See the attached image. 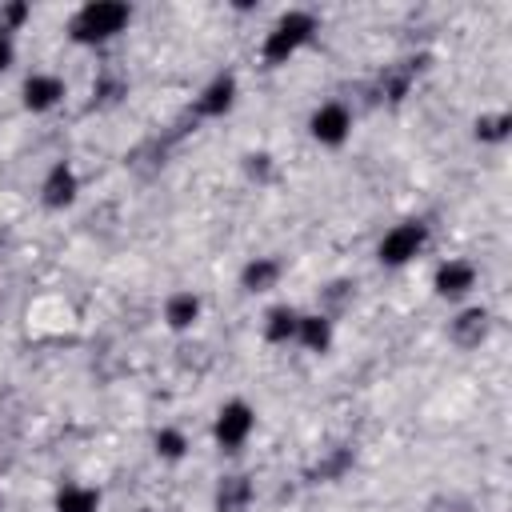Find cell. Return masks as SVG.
I'll use <instances>...</instances> for the list:
<instances>
[{
  "mask_svg": "<svg viewBox=\"0 0 512 512\" xmlns=\"http://www.w3.org/2000/svg\"><path fill=\"white\" fill-rule=\"evenodd\" d=\"M236 100H240V80H236L232 72H216V76L196 92L192 108H196V116H204V120H220V116H228V112L236 108Z\"/></svg>",
  "mask_w": 512,
  "mask_h": 512,
  "instance_id": "obj_9",
  "label": "cell"
},
{
  "mask_svg": "<svg viewBox=\"0 0 512 512\" xmlns=\"http://www.w3.org/2000/svg\"><path fill=\"white\" fill-rule=\"evenodd\" d=\"M32 20V4H24V0H16V4H4L0 8V32H8V36H16V32H24V24Z\"/></svg>",
  "mask_w": 512,
  "mask_h": 512,
  "instance_id": "obj_19",
  "label": "cell"
},
{
  "mask_svg": "<svg viewBox=\"0 0 512 512\" xmlns=\"http://www.w3.org/2000/svg\"><path fill=\"white\" fill-rule=\"evenodd\" d=\"M280 280H284V260L272 256V252L248 256L244 268H240V288H244L248 296H264V292L280 288Z\"/></svg>",
  "mask_w": 512,
  "mask_h": 512,
  "instance_id": "obj_11",
  "label": "cell"
},
{
  "mask_svg": "<svg viewBox=\"0 0 512 512\" xmlns=\"http://www.w3.org/2000/svg\"><path fill=\"white\" fill-rule=\"evenodd\" d=\"M200 316H204V300L192 292V288H176V292H168L164 296V304H160V320H164V328L168 332H192L196 324H200Z\"/></svg>",
  "mask_w": 512,
  "mask_h": 512,
  "instance_id": "obj_10",
  "label": "cell"
},
{
  "mask_svg": "<svg viewBox=\"0 0 512 512\" xmlns=\"http://www.w3.org/2000/svg\"><path fill=\"white\" fill-rule=\"evenodd\" d=\"M312 36H316V16H312L308 8H288V12H280V16L272 20V28L264 32V40H260V60H264L268 68H280V64H288L304 44H312Z\"/></svg>",
  "mask_w": 512,
  "mask_h": 512,
  "instance_id": "obj_2",
  "label": "cell"
},
{
  "mask_svg": "<svg viewBox=\"0 0 512 512\" xmlns=\"http://www.w3.org/2000/svg\"><path fill=\"white\" fill-rule=\"evenodd\" d=\"M244 168H248L252 180H268V172H272V156H268V152H248V156H244Z\"/></svg>",
  "mask_w": 512,
  "mask_h": 512,
  "instance_id": "obj_21",
  "label": "cell"
},
{
  "mask_svg": "<svg viewBox=\"0 0 512 512\" xmlns=\"http://www.w3.org/2000/svg\"><path fill=\"white\" fill-rule=\"evenodd\" d=\"M424 248H428V224H424V220H400V224H392V228L380 236L376 260H380V268H404V264H412Z\"/></svg>",
  "mask_w": 512,
  "mask_h": 512,
  "instance_id": "obj_3",
  "label": "cell"
},
{
  "mask_svg": "<svg viewBox=\"0 0 512 512\" xmlns=\"http://www.w3.org/2000/svg\"><path fill=\"white\" fill-rule=\"evenodd\" d=\"M484 332H488V308H480V304L460 308V316L452 320V340L460 348H476L484 340Z\"/></svg>",
  "mask_w": 512,
  "mask_h": 512,
  "instance_id": "obj_16",
  "label": "cell"
},
{
  "mask_svg": "<svg viewBox=\"0 0 512 512\" xmlns=\"http://www.w3.org/2000/svg\"><path fill=\"white\" fill-rule=\"evenodd\" d=\"M296 344L312 356H324L332 352L336 344V320L328 312H300V324H296Z\"/></svg>",
  "mask_w": 512,
  "mask_h": 512,
  "instance_id": "obj_12",
  "label": "cell"
},
{
  "mask_svg": "<svg viewBox=\"0 0 512 512\" xmlns=\"http://www.w3.org/2000/svg\"><path fill=\"white\" fill-rule=\"evenodd\" d=\"M296 324H300V308L296 304H272L260 320V336L272 344V348H284V344H296Z\"/></svg>",
  "mask_w": 512,
  "mask_h": 512,
  "instance_id": "obj_13",
  "label": "cell"
},
{
  "mask_svg": "<svg viewBox=\"0 0 512 512\" xmlns=\"http://www.w3.org/2000/svg\"><path fill=\"white\" fill-rule=\"evenodd\" d=\"M252 432H256V408L248 400L232 396V400H224L216 408V416H212V440H216L220 452H240L252 440Z\"/></svg>",
  "mask_w": 512,
  "mask_h": 512,
  "instance_id": "obj_4",
  "label": "cell"
},
{
  "mask_svg": "<svg viewBox=\"0 0 512 512\" xmlns=\"http://www.w3.org/2000/svg\"><path fill=\"white\" fill-rule=\"evenodd\" d=\"M252 504V484L248 476H224L220 492H216V508L220 512H244Z\"/></svg>",
  "mask_w": 512,
  "mask_h": 512,
  "instance_id": "obj_17",
  "label": "cell"
},
{
  "mask_svg": "<svg viewBox=\"0 0 512 512\" xmlns=\"http://www.w3.org/2000/svg\"><path fill=\"white\" fill-rule=\"evenodd\" d=\"M476 280H480V272H476V264L468 256H448L432 272V292L440 300H448V304H460V300H468L476 292Z\"/></svg>",
  "mask_w": 512,
  "mask_h": 512,
  "instance_id": "obj_8",
  "label": "cell"
},
{
  "mask_svg": "<svg viewBox=\"0 0 512 512\" xmlns=\"http://www.w3.org/2000/svg\"><path fill=\"white\" fill-rule=\"evenodd\" d=\"M508 132H512V116H508L504 108L476 116V140H484V144H504Z\"/></svg>",
  "mask_w": 512,
  "mask_h": 512,
  "instance_id": "obj_18",
  "label": "cell"
},
{
  "mask_svg": "<svg viewBox=\"0 0 512 512\" xmlns=\"http://www.w3.org/2000/svg\"><path fill=\"white\" fill-rule=\"evenodd\" d=\"M308 136L320 148H344L352 140V108L344 100H324L308 116Z\"/></svg>",
  "mask_w": 512,
  "mask_h": 512,
  "instance_id": "obj_6",
  "label": "cell"
},
{
  "mask_svg": "<svg viewBox=\"0 0 512 512\" xmlns=\"http://www.w3.org/2000/svg\"><path fill=\"white\" fill-rule=\"evenodd\" d=\"M64 100H68V84H64L60 72L36 68V72H28V76L20 80V104H24V112H32V116H48V112H56Z\"/></svg>",
  "mask_w": 512,
  "mask_h": 512,
  "instance_id": "obj_5",
  "label": "cell"
},
{
  "mask_svg": "<svg viewBox=\"0 0 512 512\" xmlns=\"http://www.w3.org/2000/svg\"><path fill=\"white\" fill-rule=\"evenodd\" d=\"M132 24V8L124 0H88L68 16V40L80 48H100L124 36Z\"/></svg>",
  "mask_w": 512,
  "mask_h": 512,
  "instance_id": "obj_1",
  "label": "cell"
},
{
  "mask_svg": "<svg viewBox=\"0 0 512 512\" xmlns=\"http://www.w3.org/2000/svg\"><path fill=\"white\" fill-rule=\"evenodd\" d=\"M152 452H156L160 464H180V460H188L192 440H188V432L180 424H160L152 432Z\"/></svg>",
  "mask_w": 512,
  "mask_h": 512,
  "instance_id": "obj_15",
  "label": "cell"
},
{
  "mask_svg": "<svg viewBox=\"0 0 512 512\" xmlns=\"http://www.w3.org/2000/svg\"><path fill=\"white\" fill-rule=\"evenodd\" d=\"M104 496L96 484H84V480H68L56 488V500H52V512H100Z\"/></svg>",
  "mask_w": 512,
  "mask_h": 512,
  "instance_id": "obj_14",
  "label": "cell"
},
{
  "mask_svg": "<svg viewBox=\"0 0 512 512\" xmlns=\"http://www.w3.org/2000/svg\"><path fill=\"white\" fill-rule=\"evenodd\" d=\"M16 60H20V44H16V36L0 32V76H4V72H12V68H16Z\"/></svg>",
  "mask_w": 512,
  "mask_h": 512,
  "instance_id": "obj_20",
  "label": "cell"
},
{
  "mask_svg": "<svg viewBox=\"0 0 512 512\" xmlns=\"http://www.w3.org/2000/svg\"><path fill=\"white\" fill-rule=\"evenodd\" d=\"M136 512H156V508H136Z\"/></svg>",
  "mask_w": 512,
  "mask_h": 512,
  "instance_id": "obj_23",
  "label": "cell"
},
{
  "mask_svg": "<svg viewBox=\"0 0 512 512\" xmlns=\"http://www.w3.org/2000/svg\"><path fill=\"white\" fill-rule=\"evenodd\" d=\"M40 204L48 212H68L76 200H80V172L68 164V160H52L48 172L40 176V188H36Z\"/></svg>",
  "mask_w": 512,
  "mask_h": 512,
  "instance_id": "obj_7",
  "label": "cell"
},
{
  "mask_svg": "<svg viewBox=\"0 0 512 512\" xmlns=\"http://www.w3.org/2000/svg\"><path fill=\"white\" fill-rule=\"evenodd\" d=\"M0 252H4V232H0Z\"/></svg>",
  "mask_w": 512,
  "mask_h": 512,
  "instance_id": "obj_22",
  "label": "cell"
}]
</instances>
